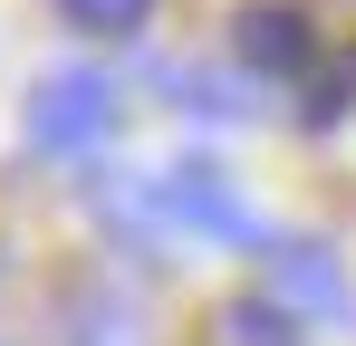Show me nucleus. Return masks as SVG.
<instances>
[{
	"mask_svg": "<svg viewBox=\"0 0 356 346\" xmlns=\"http://www.w3.org/2000/svg\"><path fill=\"white\" fill-rule=\"evenodd\" d=\"M106 135H116V87L87 77V67L39 77L29 106H19V145H29V154H97Z\"/></svg>",
	"mask_w": 356,
	"mask_h": 346,
	"instance_id": "2",
	"label": "nucleus"
},
{
	"mask_svg": "<svg viewBox=\"0 0 356 346\" xmlns=\"http://www.w3.org/2000/svg\"><path fill=\"white\" fill-rule=\"evenodd\" d=\"M87 212L125 240H222V250H270V222L232 192L222 164H164V173H135L106 164L87 183Z\"/></svg>",
	"mask_w": 356,
	"mask_h": 346,
	"instance_id": "1",
	"label": "nucleus"
},
{
	"mask_svg": "<svg viewBox=\"0 0 356 346\" xmlns=\"http://www.w3.org/2000/svg\"><path fill=\"white\" fill-rule=\"evenodd\" d=\"M222 346H298V318L280 298H232L222 308Z\"/></svg>",
	"mask_w": 356,
	"mask_h": 346,
	"instance_id": "6",
	"label": "nucleus"
},
{
	"mask_svg": "<svg viewBox=\"0 0 356 346\" xmlns=\"http://www.w3.org/2000/svg\"><path fill=\"white\" fill-rule=\"evenodd\" d=\"M67 29H87V39H135L145 19H154V0H58Z\"/></svg>",
	"mask_w": 356,
	"mask_h": 346,
	"instance_id": "8",
	"label": "nucleus"
},
{
	"mask_svg": "<svg viewBox=\"0 0 356 346\" xmlns=\"http://www.w3.org/2000/svg\"><path fill=\"white\" fill-rule=\"evenodd\" d=\"M164 87H174V106H193V115H241V106H250L241 77H222V67H174Z\"/></svg>",
	"mask_w": 356,
	"mask_h": 346,
	"instance_id": "7",
	"label": "nucleus"
},
{
	"mask_svg": "<svg viewBox=\"0 0 356 346\" xmlns=\"http://www.w3.org/2000/svg\"><path fill=\"white\" fill-rule=\"evenodd\" d=\"M241 58H250L260 77L308 67V19H298L289 0H250V10H241Z\"/></svg>",
	"mask_w": 356,
	"mask_h": 346,
	"instance_id": "5",
	"label": "nucleus"
},
{
	"mask_svg": "<svg viewBox=\"0 0 356 346\" xmlns=\"http://www.w3.org/2000/svg\"><path fill=\"white\" fill-rule=\"evenodd\" d=\"M270 298L308 327H356V279L327 240H270Z\"/></svg>",
	"mask_w": 356,
	"mask_h": 346,
	"instance_id": "3",
	"label": "nucleus"
},
{
	"mask_svg": "<svg viewBox=\"0 0 356 346\" xmlns=\"http://www.w3.org/2000/svg\"><path fill=\"white\" fill-rule=\"evenodd\" d=\"M67 346H154V327H145V308H135L125 288L87 279L67 298Z\"/></svg>",
	"mask_w": 356,
	"mask_h": 346,
	"instance_id": "4",
	"label": "nucleus"
}]
</instances>
